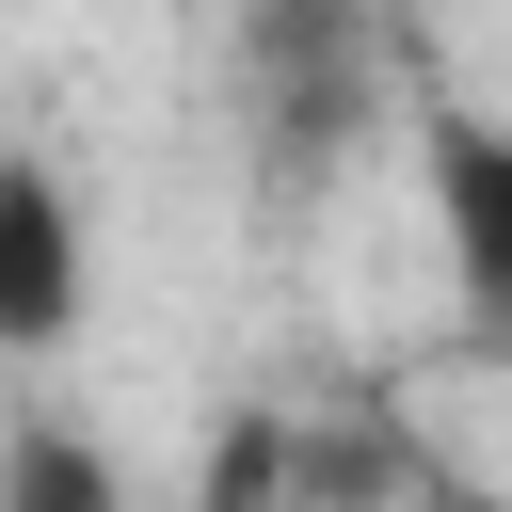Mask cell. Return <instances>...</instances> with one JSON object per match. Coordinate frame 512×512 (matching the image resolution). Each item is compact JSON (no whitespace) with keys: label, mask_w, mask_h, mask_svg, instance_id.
Returning a JSON list of instances; mask_svg holds the SVG:
<instances>
[{"label":"cell","mask_w":512,"mask_h":512,"mask_svg":"<svg viewBox=\"0 0 512 512\" xmlns=\"http://www.w3.org/2000/svg\"><path fill=\"white\" fill-rule=\"evenodd\" d=\"M0 496H32V512H96L112 480H96L80 448H16V464H0Z\"/></svg>","instance_id":"cell-3"},{"label":"cell","mask_w":512,"mask_h":512,"mask_svg":"<svg viewBox=\"0 0 512 512\" xmlns=\"http://www.w3.org/2000/svg\"><path fill=\"white\" fill-rule=\"evenodd\" d=\"M432 224H448V272L480 320H512V144L480 112H432Z\"/></svg>","instance_id":"cell-2"},{"label":"cell","mask_w":512,"mask_h":512,"mask_svg":"<svg viewBox=\"0 0 512 512\" xmlns=\"http://www.w3.org/2000/svg\"><path fill=\"white\" fill-rule=\"evenodd\" d=\"M64 320H80V208L64 176L0 160V352H64Z\"/></svg>","instance_id":"cell-1"}]
</instances>
